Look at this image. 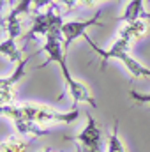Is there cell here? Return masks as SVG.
I'll list each match as a JSON object with an SVG mask.
<instances>
[{"mask_svg":"<svg viewBox=\"0 0 150 152\" xmlns=\"http://www.w3.org/2000/svg\"><path fill=\"white\" fill-rule=\"evenodd\" d=\"M0 152H36V142L21 140L20 136H9L0 142Z\"/></svg>","mask_w":150,"mask_h":152,"instance_id":"8","label":"cell"},{"mask_svg":"<svg viewBox=\"0 0 150 152\" xmlns=\"http://www.w3.org/2000/svg\"><path fill=\"white\" fill-rule=\"evenodd\" d=\"M0 53L5 55L11 62H21L23 60V53H21V48L16 46V39L14 37H7L5 41L0 42Z\"/></svg>","mask_w":150,"mask_h":152,"instance_id":"11","label":"cell"},{"mask_svg":"<svg viewBox=\"0 0 150 152\" xmlns=\"http://www.w3.org/2000/svg\"><path fill=\"white\" fill-rule=\"evenodd\" d=\"M145 34H147V23L143 20H138L133 23H124V28L120 30L118 37H124L127 41H138L145 37Z\"/></svg>","mask_w":150,"mask_h":152,"instance_id":"10","label":"cell"},{"mask_svg":"<svg viewBox=\"0 0 150 152\" xmlns=\"http://www.w3.org/2000/svg\"><path fill=\"white\" fill-rule=\"evenodd\" d=\"M85 39H87V42L92 46V50H94L97 55L103 57L101 69H104V66H106L108 60L117 58V60H120V62L129 69V73L134 76V78H150V69L149 67L141 66L140 62H136V60L127 53V48H129V42H131V41H127V39H124V37H118L115 42H113V46L110 48V50H103V48H99L92 39L88 37V34H85Z\"/></svg>","mask_w":150,"mask_h":152,"instance_id":"3","label":"cell"},{"mask_svg":"<svg viewBox=\"0 0 150 152\" xmlns=\"http://www.w3.org/2000/svg\"><path fill=\"white\" fill-rule=\"evenodd\" d=\"M101 14H103V11H97L95 16L90 18V20L64 21V25H62V44H64V50L67 51V48H69L78 37H85L87 28H90V27H94V25H95V27H104V25L99 21Z\"/></svg>","mask_w":150,"mask_h":152,"instance_id":"6","label":"cell"},{"mask_svg":"<svg viewBox=\"0 0 150 152\" xmlns=\"http://www.w3.org/2000/svg\"><path fill=\"white\" fill-rule=\"evenodd\" d=\"M0 115H7L12 120H32L42 124V122H73L79 117V112L73 110L69 113H60L42 104H23V106L5 104L0 106Z\"/></svg>","mask_w":150,"mask_h":152,"instance_id":"2","label":"cell"},{"mask_svg":"<svg viewBox=\"0 0 150 152\" xmlns=\"http://www.w3.org/2000/svg\"><path fill=\"white\" fill-rule=\"evenodd\" d=\"M76 152H81V147H79V145H78V147H76Z\"/></svg>","mask_w":150,"mask_h":152,"instance_id":"21","label":"cell"},{"mask_svg":"<svg viewBox=\"0 0 150 152\" xmlns=\"http://www.w3.org/2000/svg\"><path fill=\"white\" fill-rule=\"evenodd\" d=\"M14 126H16L18 133H21V134H34V136H46V134H50L48 129L41 127V124L32 122V120H14Z\"/></svg>","mask_w":150,"mask_h":152,"instance_id":"12","label":"cell"},{"mask_svg":"<svg viewBox=\"0 0 150 152\" xmlns=\"http://www.w3.org/2000/svg\"><path fill=\"white\" fill-rule=\"evenodd\" d=\"M51 4H53V0H34V7H36L37 11H39V9H42V7H46V9H48Z\"/></svg>","mask_w":150,"mask_h":152,"instance_id":"15","label":"cell"},{"mask_svg":"<svg viewBox=\"0 0 150 152\" xmlns=\"http://www.w3.org/2000/svg\"><path fill=\"white\" fill-rule=\"evenodd\" d=\"M79 2H81L83 5H88V7H92V5H94L95 2H99V0H79Z\"/></svg>","mask_w":150,"mask_h":152,"instance_id":"18","label":"cell"},{"mask_svg":"<svg viewBox=\"0 0 150 152\" xmlns=\"http://www.w3.org/2000/svg\"><path fill=\"white\" fill-rule=\"evenodd\" d=\"M32 58H34V55L25 57L21 62H18L14 73L9 76V78H0V94H4V92H14V85L27 75V73H25V67H27V64H28Z\"/></svg>","mask_w":150,"mask_h":152,"instance_id":"7","label":"cell"},{"mask_svg":"<svg viewBox=\"0 0 150 152\" xmlns=\"http://www.w3.org/2000/svg\"><path fill=\"white\" fill-rule=\"evenodd\" d=\"M129 96H131L136 103L149 104L150 106V94H140V92H136V90H129Z\"/></svg>","mask_w":150,"mask_h":152,"instance_id":"14","label":"cell"},{"mask_svg":"<svg viewBox=\"0 0 150 152\" xmlns=\"http://www.w3.org/2000/svg\"><path fill=\"white\" fill-rule=\"evenodd\" d=\"M46 53H48V60L39 66V69L46 67L50 62H57L62 69V75L66 80V85H67V90L73 97V103H88L92 108H97V103L95 99L90 96V90L87 85H83L81 81H76L74 78L71 76V71L67 67V62H66V50H64V44H62V32H53L50 36H46V42H44V48H42Z\"/></svg>","mask_w":150,"mask_h":152,"instance_id":"1","label":"cell"},{"mask_svg":"<svg viewBox=\"0 0 150 152\" xmlns=\"http://www.w3.org/2000/svg\"><path fill=\"white\" fill-rule=\"evenodd\" d=\"M108 152H127L125 145L122 143L120 136H118V120H115V126H113V131L108 138Z\"/></svg>","mask_w":150,"mask_h":152,"instance_id":"13","label":"cell"},{"mask_svg":"<svg viewBox=\"0 0 150 152\" xmlns=\"http://www.w3.org/2000/svg\"><path fill=\"white\" fill-rule=\"evenodd\" d=\"M41 152H51V151H50V149L46 147V149H42V151H41Z\"/></svg>","mask_w":150,"mask_h":152,"instance_id":"20","label":"cell"},{"mask_svg":"<svg viewBox=\"0 0 150 152\" xmlns=\"http://www.w3.org/2000/svg\"><path fill=\"white\" fill-rule=\"evenodd\" d=\"M5 104H9V103H7V99L0 96V106H5Z\"/></svg>","mask_w":150,"mask_h":152,"instance_id":"19","label":"cell"},{"mask_svg":"<svg viewBox=\"0 0 150 152\" xmlns=\"http://www.w3.org/2000/svg\"><path fill=\"white\" fill-rule=\"evenodd\" d=\"M149 2H150V0H149Z\"/></svg>","mask_w":150,"mask_h":152,"instance_id":"22","label":"cell"},{"mask_svg":"<svg viewBox=\"0 0 150 152\" xmlns=\"http://www.w3.org/2000/svg\"><path fill=\"white\" fill-rule=\"evenodd\" d=\"M69 140L79 142L81 152H104L103 147V133L99 129V124L90 113H87V126L81 133L76 136H69Z\"/></svg>","mask_w":150,"mask_h":152,"instance_id":"5","label":"cell"},{"mask_svg":"<svg viewBox=\"0 0 150 152\" xmlns=\"http://www.w3.org/2000/svg\"><path fill=\"white\" fill-rule=\"evenodd\" d=\"M5 4H12V0H0V23L4 21V16H2V11H4V5Z\"/></svg>","mask_w":150,"mask_h":152,"instance_id":"17","label":"cell"},{"mask_svg":"<svg viewBox=\"0 0 150 152\" xmlns=\"http://www.w3.org/2000/svg\"><path fill=\"white\" fill-rule=\"evenodd\" d=\"M62 25H64V21H62V18L58 14V5L53 2L46 9V12H37L32 18V27L27 32V36L23 37V42L27 44L28 41L39 37V36L46 37V36H50L53 32H62Z\"/></svg>","mask_w":150,"mask_h":152,"instance_id":"4","label":"cell"},{"mask_svg":"<svg viewBox=\"0 0 150 152\" xmlns=\"http://www.w3.org/2000/svg\"><path fill=\"white\" fill-rule=\"evenodd\" d=\"M124 23H133L138 20H150V12H145L143 0H131L124 11V14L118 18Z\"/></svg>","mask_w":150,"mask_h":152,"instance_id":"9","label":"cell"},{"mask_svg":"<svg viewBox=\"0 0 150 152\" xmlns=\"http://www.w3.org/2000/svg\"><path fill=\"white\" fill-rule=\"evenodd\" d=\"M58 2H62L64 5H67L69 9H73V7H74V5L78 4V2H79V0H58Z\"/></svg>","mask_w":150,"mask_h":152,"instance_id":"16","label":"cell"}]
</instances>
